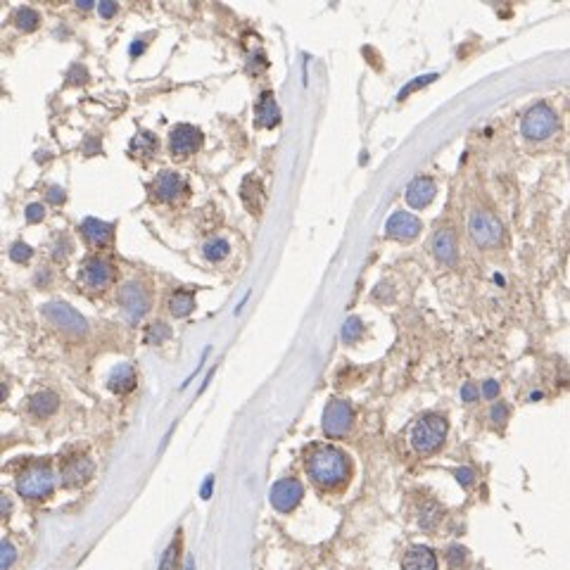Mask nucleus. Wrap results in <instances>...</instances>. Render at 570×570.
Returning <instances> with one entry per match:
<instances>
[{
	"mask_svg": "<svg viewBox=\"0 0 570 570\" xmlns=\"http://www.w3.org/2000/svg\"><path fill=\"white\" fill-rule=\"evenodd\" d=\"M361 333H364V323H361V319L349 316V319L345 321V326H342V340H345V342H356L361 338Z\"/></svg>",
	"mask_w": 570,
	"mask_h": 570,
	"instance_id": "25",
	"label": "nucleus"
},
{
	"mask_svg": "<svg viewBox=\"0 0 570 570\" xmlns=\"http://www.w3.org/2000/svg\"><path fill=\"white\" fill-rule=\"evenodd\" d=\"M478 394H480V392H478L475 383H466V385L461 387V399H463V401H468V404H471V401H475V399H478Z\"/></svg>",
	"mask_w": 570,
	"mask_h": 570,
	"instance_id": "36",
	"label": "nucleus"
},
{
	"mask_svg": "<svg viewBox=\"0 0 570 570\" xmlns=\"http://www.w3.org/2000/svg\"><path fill=\"white\" fill-rule=\"evenodd\" d=\"M45 217V210H43V205L41 202H31L27 207V219L31 224H36V222H41V219Z\"/></svg>",
	"mask_w": 570,
	"mask_h": 570,
	"instance_id": "34",
	"label": "nucleus"
},
{
	"mask_svg": "<svg viewBox=\"0 0 570 570\" xmlns=\"http://www.w3.org/2000/svg\"><path fill=\"white\" fill-rule=\"evenodd\" d=\"M38 22H41V15L34 10V8H19L17 15H15V24L22 31H34L38 27Z\"/></svg>",
	"mask_w": 570,
	"mask_h": 570,
	"instance_id": "23",
	"label": "nucleus"
},
{
	"mask_svg": "<svg viewBox=\"0 0 570 570\" xmlns=\"http://www.w3.org/2000/svg\"><path fill=\"white\" fill-rule=\"evenodd\" d=\"M447 430H449V423H447L444 416L439 413H425L423 418H418L411 428V447L418 454H432L439 447L444 444L447 439Z\"/></svg>",
	"mask_w": 570,
	"mask_h": 570,
	"instance_id": "2",
	"label": "nucleus"
},
{
	"mask_svg": "<svg viewBox=\"0 0 570 570\" xmlns=\"http://www.w3.org/2000/svg\"><path fill=\"white\" fill-rule=\"evenodd\" d=\"M98 10H100V15H102V17H112L114 12H116V3H109V0H102V3H98Z\"/></svg>",
	"mask_w": 570,
	"mask_h": 570,
	"instance_id": "40",
	"label": "nucleus"
},
{
	"mask_svg": "<svg viewBox=\"0 0 570 570\" xmlns=\"http://www.w3.org/2000/svg\"><path fill=\"white\" fill-rule=\"evenodd\" d=\"M55 487V475L48 466H29L17 475V492L27 499H43Z\"/></svg>",
	"mask_w": 570,
	"mask_h": 570,
	"instance_id": "5",
	"label": "nucleus"
},
{
	"mask_svg": "<svg viewBox=\"0 0 570 570\" xmlns=\"http://www.w3.org/2000/svg\"><path fill=\"white\" fill-rule=\"evenodd\" d=\"M354 420L352 406L345 399H333L323 411V430L330 437H342L345 432H349Z\"/></svg>",
	"mask_w": 570,
	"mask_h": 570,
	"instance_id": "6",
	"label": "nucleus"
},
{
	"mask_svg": "<svg viewBox=\"0 0 570 570\" xmlns=\"http://www.w3.org/2000/svg\"><path fill=\"white\" fill-rule=\"evenodd\" d=\"M454 475H456V480L463 485V487H471L473 480H475V473H473L471 468H456Z\"/></svg>",
	"mask_w": 570,
	"mask_h": 570,
	"instance_id": "35",
	"label": "nucleus"
},
{
	"mask_svg": "<svg viewBox=\"0 0 570 570\" xmlns=\"http://www.w3.org/2000/svg\"><path fill=\"white\" fill-rule=\"evenodd\" d=\"M119 304L128 319L138 321L140 316L147 312V307H150V300H147V293L140 283H126L124 288L119 290Z\"/></svg>",
	"mask_w": 570,
	"mask_h": 570,
	"instance_id": "9",
	"label": "nucleus"
},
{
	"mask_svg": "<svg viewBox=\"0 0 570 570\" xmlns=\"http://www.w3.org/2000/svg\"><path fill=\"white\" fill-rule=\"evenodd\" d=\"M142 48H145V45H142V43H133V45H131V55H140V53H142Z\"/></svg>",
	"mask_w": 570,
	"mask_h": 570,
	"instance_id": "42",
	"label": "nucleus"
},
{
	"mask_svg": "<svg viewBox=\"0 0 570 570\" xmlns=\"http://www.w3.org/2000/svg\"><path fill=\"white\" fill-rule=\"evenodd\" d=\"M79 5H81V8H86V10H88V8H93V0H81Z\"/></svg>",
	"mask_w": 570,
	"mask_h": 570,
	"instance_id": "44",
	"label": "nucleus"
},
{
	"mask_svg": "<svg viewBox=\"0 0 570 570\" xmlns=\"http://www.w3.org/2000/svg\"><path fill=\"white\" fill-rule=\"evenodd\" d=\"M309 478L323 490H335L347 483L349 478V459L338 447H314L312 454L307 456Z\"/></svg>",
	"mask_w": 570,
	"mask_h": 570,
	"instance_id": "1",
	"label": "nucleus"
},
{
	"mask_svg": "<svg viewBox=\"0 0 570 570\" xmlns=\"http://www.w3.org/2000/svg\"><path fill=\"white\" fill-rule=\"evenodd\" d=\"M521 131L528 140H547L559 131V116L547 102H537L523 116Z\"/></svg>",
	"mask_w": 570,
	"mask_h": 570,
	"instance_id": "3",
	"label": "nucleus"
},
{
	"mask_svg": "<svg viewBox=\"0 0 570 570\" xmlns=\"http://www.w3.org/2000/svg\"><path fill=\"white\" fill-rule=\"evenodd\" d=\"M10 257L15 259V262H27V259L31 257V248L27 243H15L10 250Z\"/></svg>",
	"mask_w": 570,
	"mask_h": 570,
	"instance_id": "33",
	"label": "nucleus"
},
{
	"mask_svg": "<svg viewBox=\"0 0 570 570\" xmlns=\"http://www.w3.org/2000/svg\"><path fill=\"white\" fill-rule=\"evenodd\" d=\"M490 416H492V420H495L497 425H504V423H507V418H509V406L502 404V401H497V404L492 406Z\"/></svg>",
	"mask_w": 570,
	"mask_h": 570,
	"instance_id": "32",
	"label": "nucleus"
},
{
	"mask_svg": "<svg viewBox=\"0 0 570 570\" xmlns=\"http://www.w3.org/2000/svg\"><path fill=\"white\" fill-rule=\"evenodd\" d=\"M15 559H17V549L12 547L10 542L0 544V566H3V568H12Z\"/></svg>",
	"mask_w": 570,
	"mask_h": 570,
	"instance_id": "31",
	"label": "nucleus"
},
{
	"mask_svg": "<svg viewBox=\"0 0 570 570\" xmlns=\"http://www.w3.org/2000/svg\"><path fill=\"white\" fill-rule=\"evenodd\" d=\"M169 335H171V330L166 328L164 323H152V326L147 328V333H145V342H150V345H159V342H164Z\"/></svg>",
	"mask_w": 570,
	"mask_h": 570,
	"instance_id": "27",
	"label": "nucleus"
},
{
	"mask_svg": "<svg viewBox=\"0 0 570 570\" xmlns=\"http://www.w3.org/2000/svg\"><path fill=\"white\" fill-rule=\"evenodd\" d=\"M302 497H304V487L295 478H283V480H278L274 487H271V504H274V509H278L281 514L293 511L297 504L302 502Z\"/></svg>",
	"mask_w": 570,
	"mask_h": 570,
	"instance_id": "8",
	"label": "nucleus"
},
{
	"mask_svg": "<svg viewBox=\"0 0 570 570\" xmlns=\"http://www.w3.org/2000/svg\"><path fill=\"white\" fill-rule=\"evenodd\" d=\"M255 114H257V121H259V124H262V126H276V124H278V116H281V112H278V105H276L274 95H271V93H264L262 98H259V102H257Z\"/></svg>",
	"mask_w": 570,
	"mask_h": 570,
	"instance_id": "20",
	"label": "nucleus"
},
{
	"mask_svg": "<svg viewBox=\"0 0 570 570\" xmlns=\"http://www.w3.org/2000/svg\"><path fill=\"white\" fill-rule=\"evenodd\" d=\"M193 566H195V561H193V556H190V559H188V566H186V570H193Z\"/></svg>",
	"mask_w": 570,
	"mask_h": 570,
	"instance_id": "45",
	"label": "nucleus"
},
{
	"mask_svg": "<svg viewBox=\"0 0 570 570\" xmlns=\"http://www.w3.org/2000/svg\"><path fill=\"white\" fill-rule=\"evenodd\" d=\"M439 516H442V511H439V507H428V509L423 511V516H420V526H423L425 530H432V528L437 526Z\"/></svg>",
	"mask_w": 570,
	"mask_h": 570,
	"instance_id": "30",
	"label": "nucleus"
},
{
	"mask_svg": "<svg viewBox=\"0 0 570 570\" xmlns=\"http://www.w3.org/2000/svg\"><path fill=\"white\" fill-rule=\"evenodd\" d=\"M48 202H53V205L64 202V190H62V188H57V186L50 188V190H48Z\"/></svg>",
	"mask_w": 570,
	"mask_h": 570,
	"instance_id": "39",
	"label": "nucleus"
},
{
	"mask_svg": "<svg viewBox=\"0 0 570 570\" xmlns=\"http://www.w3.org/2000/svg\"><path fill=\"white\" fill-rule=\"evenodd\" d=\"M81 233L90 245H105L109 243V238H112V224L88 217L86 222L81 224Z\"/></svg>",
	"mask_w": 570,
	"mask_h": 570,
	"instance_id": "18",
	"label": "nucleus"
},
{
	"mask_svg": "<svg viewBox=\"0 0 570 570\" xmlns=\"http://www.w3.org/2000/svg\"><path fill=\"white\" fill-rule=\"evenodd\" d=\"M468 233L478 248H495L504 238V226L492 212L475 210L468 217Z\"/></svg>",
	"mask_w": 570,
	"mask_h": 570,
	"instance_id": "4",
	"label": "nucleus"
},
{
	"mask_svg": "<svg viewBox=\"0 0 570 570\" xmlns=\"http://www.w3.org/2000/svg\"><path fill=\"white\" fill-rule=\"evenodd\" d=\"M401 570H437V556L425 544H413L401 559Z\"/></svg>",
	"mask_w": 570,
	"mask_h": 570,
	"instance_id": "15",
	"label": "nucleus"
},
{
	"mask_svg": "<svg viewBox=\"0 0 570 570\" xmlns=\"http://www.w3.org/2000/svg\"><path fill=\"white\" fill-rule=\"evenodd\" d=\"M57 404H60L57 394L50 392V390H43V392H38V394H34V397H31L29 409H31V413H34V416H50V413H55Z\"/></svg>",
	"mask_w": 570,
	"mask_h": 570,
	"instance_id": "21",
	"label": "nucleus"
},
{
	"mask_svg": "<svg viewBox=\"0 0 570 570\" xmlns=\"http://www.w3.org/2000/svg\"><path fill=\"white\" fill-rule=\"evenodd\" d=\"M435 195H437V186L435 181L428 176H416L406 186V202H409L413 210H423V207H428L435 200Z\"/></svg>",
	"mask_w": 570,
	"mask_h": 570,
	"instance_id": "14",
	"label": "nucleus"
},
{
	"mask_svg": "<svg viewBox=\"0 0 570 570\" xmlns=\"http://www.w3.org/2000/svg\"><path fill=\"white\" fill-rule=\"evenodd\" d=\"M432 79H435V74H430V76H420V79H418V81H413V83H409V86H406L404 90H401V93H399V98H404V95H406V93H411V90H416L418 86H425V83H430Z\"/></svg>",
	"mask_w": 570,
	"mask_h": 570,
	"instance_id": "38",
	"label": "nucleus"
},
{
	"mask_svg": "<svg viewBox=\"0 0 570 570\" xmlns=\"http://www.w3.org/2000/svg\"><path fill=\"white\" fill-rule=\"evenodd\" d=\"M43 316L53 326L69 330V333H86V319L64 302H48L43 307Z\"/></svg>",
	"mask_w": 570,
	"mask_h": 570,
	"instance_id": "7",
	"label": "nucleus"
},
{
	"mask_svg": "<svg viewBox=\"0 0 570 570\" xmlns=\"http://www.w3.org/2000/svg\"><path fill=\"white\" fill-rule=\"evenodd\" d=\"M131 145H133L135 152L147 154V152H152L154 147H157V138H154V135H150V133H140V135H135Z\"/></svg>",
	"mask_w": 570,
	"mask_h": 570,
	"instance_id": "28",
	"label": "nucleus"
},
{
	"mask_svg": "<svg viewBox=\"0 0 570 570\" xmlns=\"http://www.w3.org/2000/svg\"><path fill=\"white\" fill-rule=\"evenodd\" d=\"M90 475H93V463H90V459L86 456L71 459L62 468V483L67 485V487H79Z\"/></svg>",
	"mask_w": 570,
	"mask_h": 570,
	"instance_id": "17",
	"label": "nucleus"
},
{
	"mask_svg": "<svg viewBox=\"0 0 570 570\" xmlns=\"http://www.w3.org/2000/svg\"><path fill=\"white\" fill-rule=\"evenodd\" d=\"M212 490H214V478L210 475V478H207V480H205V485H202V492H200V497H202V499H210Z\"/></svg>",
	"mask_w": 570,
	"mask_h": 570,
	"instance_id": "41",
	"label": "nucleus"
},
{
	"mask_svg": "<svg viewBox=\"0 0 570 570\" xmlns=\"http://www.w3.org/2000/svg\"><path fill=\"white\" fill-rule=\"evenodd\" d=\"M176 563H178V540L166 547L164 556H162L159 570H176Z\"/></svg>",
	"mask_w": 570,
	"mask_h": 570,
	"instance_id": "29",
	"label": "nucleus"
},
{
	"mask_svg": "<svg viewBox=\"0 0 570 570\" xmlns=\"http://www.w3.org/2000/svg\"><path fill=\"white\" fill-rule=\"evenodd\" d=\"M385 231L390 238L397 241H413L420 233V219L413 217L411 212H394L385 224Z\"/></svg>",
	"mask_w": 570,
	"mask_h": 570,
	"instance_id": "12",
	"label": "nucleus"
},
{
	"mask_svg": "<svg viewBox=\"0 0 570 570\" xmlns=\"http://www.w3.org/2000/svg\"><path fill=\"white\" fill-rule=\"evenodd\" d=\"M183 178L176 171H159L157 178L152 181V193L154 198L162 200V202H169V200L178 198V193L183 190Z\"/></svg>",
	"mask_w": 570,
	"mask_h": 570,
	"instance_id": "16",
	"label": "nucleus"
},
{
	"mask_svg": "<svg viewBox=\"0 0 570 570\" xmlns=\"http://www.w3.org/2000/svg\"><path fill=\"white\" fill-rule=\"evenodd\" d=\"M229 250H231L229 241H224V238H214V241L205 245V257L212 259V262H222V259H226V255H229Z\"/></svg>",
	"mask_w": 570,
	"mask_h": 570,
	"instance_id": "24",
	"label": "nucleus"
},
{
	"mask_svg": "<svg viewBox=\"0 0 570 570\" xmlns=\"http://www.w3.org/2000/svg\"><path fill=\"white\" fill-rule=\"evenodd\" d=\"M497 394H499V383H497V380H485V383H483V397L497 399Z\"/></svg>",
	"mask_w": 570,
	"mask_h": 570,
	"instance_id": "37",
	"label": "nucleus"
},
{
	"mask_svg": "<svg viewBox=\"0 0 570 570\" xmlns=\"http://www.w3.org/2000/svg\"><path fill=\"white\" fill-rule=\"evenodd\" d=\"M200 145H202V133H200V128L190 126V124H178V126L171 128V133H169L171 154L186 157V154L195 152Z\"/></svg>",
	"mask_w": 570,
	"mask_h": 570,
	"instance_id": "10",
	"label": "nucleus"
},
{
	"mask_svg": "<svg viewBox=\"0 0 570 570\" xmlns=\"http://www.w3.org/2000/svg\"><path fill=\"white\" fill-rule=\"evenodd\" d=\"M0 507H3V514H8V511H10V499L3 497V504H0Z\"/></svg>",
	"mask_w": 570,
	"mask_h": 570,
	"instance_id": "43",
	"label": "nucleus"
},
{
	"mask_svg": "<svg viewBox=\"0 0 570 570\" xmlns=\"http://www.w3.org/2000/svg\"><path fill=\"white\" fill-rule=\"evenodd\" d=\"M466 559H468V552H466V547H461V544H449L447 547V563L451 568H461Z\"/></svg>",
	"mask_w": 570,
	"mask_h": 570,
	"instance_id": "26",
	"label": "nucleus"
},
{
	"mask_svg": "<svg viewBox=\"0 0 570 570\" xmlns=\"http://www.w3.org/2000/svg\"><path fill=\"white\" fill-rule=\"evenodd\" d=\"M193 307H195V297H193L190 293L178 290V293H174L169 297V312L174 316H188L193 312Z\"/></svg>",
	"mask_w": 570,
	"mask_h": 570,
	"instance_id": "22",
	"label": "nucleus"
},
{
	"mask_svg": "<svg viewBox=\"0 0 570 570\" xmlns=\"http://www.w3.org/2000/svg\"><path fill=\"white\" fill-rule=\"evenodd\" d=\"M81 281L88 285V288H105L114 281V267L102 257H93L83 264L81 269Z\"/></svg>",
	"mask_w": 570,
	"mask_h": 570,
	"instance_id": "11",
	"label": "nucleus"
},
{
	"mask_svg": "<svg viewBox=\"0 0 570 570\" xmlns=\"http://www.w3.org/2000/svg\"><path fill=\"white\" fill-rule=\"evenodd\" d=\"M432 255H435L442 264H456L459 257V243H456V233L454 229H439L430 241Z\"/></svg>",
	"mask_w": 570,
	"mask_h": 570,
	"instance_id": "13",
	"label": "nucleus"
},
{
	"mask_svg": "<svg viewBox=\"0 0 570 570\" xmlns=\"http://www.w3.org/2000/svg\"><path fill=\"white\" fill-rule=\"evenodd\" d=\"M135 387V371L131 364H119L109 375V390L116 394L131 392Z\"/></svg>",
	"mask_w": 570,
	"mask_h": 570,
	"instance_id": "19",
	"label": "nucleus"
}]
</instances>
